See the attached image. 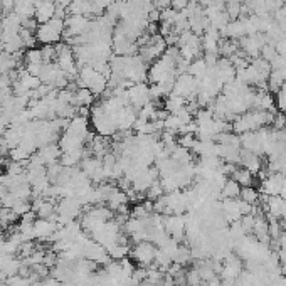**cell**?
Here are the masks:
<instances>
[{
    "label": "cell",
    "instance_id": "6da1fadb",
    "mask_svg": "<svg viewBox=\"0 0 286 286\" xmlns=\"http://www.w3.org/2000/svg\"><path fill=\"white\" fill-rule=\"evenodd\" d=\"M273 111H263V109L252 108L233 120V131L236 135H243L247 133V131H258L265 128V126L273 125Z\"/></svg>",
    "mask_w": 286,
    "mask_h": 286
},
{
    "label": "cell",
    "instance_id": "7a4b0ae2",
    "mask_svg": "<svg viewBox=\"0 0 286 286\" xmlns=\"http://www.w3.org/2000/svg\"><path fill=\"white\" fill-rule=\"evenodd\" d=\"M76 84H78V88H88L95 96H100L108 90V78H104L103 74L95 71L93 66H84L79 69Z\"/></svg>",
    "mask_w": 286,
    "mask_h": 286
},
{
    "label": "cell",
    "instance_id": "3957f363",
    "mask_svg": "<svg viewBox=\"0 0 286 286\" xmlns=\"http://www.w3.org/2000/svg\"><path fill=\"white\" fill-rule=\"evenodd\" d=\"M64 29H66V20L56 17L46 22V24H39L36 31L37 42L44 44V46H47V44H52L54 46V44L61 42Z\"/></svg>",
    "mask_w": 286,
    "mask_h": 286
},
{
    "label": "cell",
    "instance_id": "277c9868",
    "mask_svg": "<svg viewBox=\"0 0 286 286\" xmlns=\"http://www.w3.org/2000/svg\"><path fill=\"white\" fill-rule=\"evenodd\" d=\"M157 249L158 247L150 241H140V243H135L133 247H130V254L133 263H136L141 268H148L155 261Z\"/></svg>",
    "mask_w": 286,
    "mask_h": 286
},
{
    "label": "cell",
    "instance_id": "5b68a950",
    "mask_svg": "<svg viewBox=\"0 0 286 286\" xmlns=\"http://www.w3.org/2000/svg\"><path fill=\"white\" fill-rule=\"evenodd\" d=\"M197 91H199V81H197L194 76H190L189 73L177 76L174 90H172L174 95L184 98L185 101H192V100H195Z\"/></svg>",
    "mask_w": 286,
    "mask_h": 286
},
{
    "label": "cell",
    "instance_id": "8992f818",
    "mask_svg": "<svg viewBox=\"0 0 286 286\" xmlns=\"http://www.w3.org/2000/svg\"><path fill=\"white\" fill-rule=\"evenodd\" d=\"M126 91H128L130 104L136 109V111H140V109L145 106V104L152 103L150 86L145 84V82H136V84H131Z\"/></svg>",
    "mask_w": 286,
    "mask_h": 286
},
{
    "label": "cell",
    "instance_id": "52a82bcc",
    "mask_svg": "<svg viewBox=\"0 0 286 286\" xmlns=\"http://www.w3.org/2000/svg\"><path fill=\"white\" fill-rule=\"evenodd\" d=\"M165 231L172 239L182 244L185 239V216L184 214H168L165 216Z\"/></svg>",
    "mask_w": 286,
    "mask_h": 286
},
{
    "label": "cell",
    "instance_id": "ba28073f",
    "mask_svg": "<svg viewBox=\"0 0 286 286\" xmlns=\"http://www.w3.org/2000/svg\"><path fill=\"white\" fill-rule=\"evenodd\" d=\"M284 184H286V175H283L281 172L268 174L261 182V192L265 195H279Z\"/></svg>",
    "mask_w": 286,
    "mask_h": 286
},
{
    "label": "cell",
    "instance_id": "9c48e42d",
    "mask_svg": "<svg viewBox=\"0 0 286 286\" xmlns=\"http://www.w3.org/2000/svg\"><path fill=\"white\" fill-rule=\"evenodd\" d=\"M58 229H59V224L56 221H51V219H36V222H34L36 239H41V241H51V238Z\"/></svg>",
    "mask_w": 286,
    "mask_h": 286
},
{
    "label": "cell",
    "instance_id": "30bf717a",
    "mask_svg": "<svg viewBox=\"0 0 286 286\" xmlns=\"http://www.w3.org/2000/svg\"><path fill=\"white\" fill-rule=\"evenodd\" d=\"M221 32L214 27H209L204 32V36L201 37L202 41V51L206 54H219V44H221Z\"/></svg>",
    "mask_w": 286,
    "mask_h": 286
},
{
    "label": "cell",
    "instance_id": "8fae6325",
    "mask_svg": "<svg viewBox=\"0 0 286 286\" xmlns=\"http://www.w3.org/2000/svg\"><path fill=\"white\" fill-rule=\"evenodd\" d=\"M239 165L241 167L247 168L252 175L260 174L263 170V162H261V155H258L254 152L244 150L241 148V155H239Z\"/></svg>",
    "mask_w": 286,
    "mask_h": 286
},
{
    "label": "cell",
    "instance_id": "7c38bea8",
    "mask_svg": "<svg viewBox=\"0 0 286 286\" xmlns=\"http://www.w3.org/2000/svg\"><path fill=\"white\" fill-rule=\"evenodd\" d=\"M61 147H59V143H49L46 147H41L39 150H37V157L41 158V162L46 165L49 163H54V162H59L61 160Z\"/></svg>",
    "mask_w": 286,
    "mask_h": 286
},
{
    "label": "cell",
    "instance_id": "4fadbf2b",
    "mask_svg": "<svg viewBox=\"0 0 286 286\" xmlns=\"http://www.w3.org/2000/svg\"><path fill=\"white\" fill-rule=\"evenodd\" d=\"M54 14H56V4H54V0H46V2H39L36 5L34 19L37 20V24H46V22L54 19Z\"/></svg>",
    "mask_w": 286,
    "mask_h": 286
},
{
    "label": "cell",
    "instance_id": "5bb4252c",
    "mask_svg": "<svg viewBox=\"0 0 286 286\" xmlns=\"http://www.w3.org/2000/svg\"><path fill=\"white\" fill-rule=\"evenodd\" d=\"M59 74H61V68L58 66V63H49V64L42 66L39 79H41L42 84H47V86L54 88V82H56Z\"/></svg>",
    "mask_w": 286,
    "mask_h": 286
},
{
    "label": "cell",
    "instance_id": "9a60e30c",
    "mask_svg": "<svg viewBox=\"0 0 286 286\" xmlns=\"http://www.w3.org/2000/svg\"><path fill=\"white\" fill-rule=\"evenodd\" d=\"M95 95L88 90V88H78V90L74 91V98H73V104L76 108L79 106H88L91 108L93 104H95Z\"/></svg>",
    "mask_w": 286,
    "mask_h": 286
},
{
    "label": "cell",
    "instance_id": "2e32d148",
    "mask_svg": "<svg viewBox=\"0 0 286 286\" xmlns=\"http://www.w3.org/2000/svg\"><path fill=\"white\" fill-rule=\"evenodd\" d=\"M241 189H243V187L236 182L234 179L227 177L224 187L221 189V199H238L241 195Z\"/></svg>",
    "mask_w": 286,
    "mask_h": 286
},
{
    "label": "cell",
    "instance_id": "e0dca14e",
    "mask_svg": "<svg viewBox=\"0 0 286 286\" xmlns=\"http://www.w3.org/2000/svg\"><path fill=\"white\" fill-rule=\"evenodd\" d=\"M231 179H234L241 187H249L252 185V180H254V175H252L249 170L244 167H236V170L231 175Z\"/></svg>",
    "mask_w": 286,
    "mask_h": 286
},
{
    "label": "cell",
    "instance_id": "ac0fdd59",
    "mask_svg": "<svg viewBox=\"0 0 286 286\" xmlns=\"http://www.w3.org/2000/svg\"><path fill=\"white\" fill-rule=\"evenodd\" d=\"M106 252H108V256L111 258V261H122L125 258H128V254H130V244L117 243V244L109 246Z\"/></svg>",
    "mask_w": 286,
    "mask_h": 286
},
{
    "label": "cell",
    "instance_id": "d6986e66",
    "mask_svg": "<svg viewBox=\"0 0 286 286\" xmlns=\"http://www.w3.org/2000/svg\"><path fill=\"white\" fill-rule=\"evenodd\" d=\"M207 69H209V66L206 64V61L199 58V59H194V61L189 64V69H187V73H189L190 76H194L197 81H201L206 76Z\"/></svg>",
    "mask_w": 286,
    "mask_h": 286
},
{
    "label": "cell",
    "instance_id": "ffe728a7",
    "mask_svg": "<svg viewBox=\"0 0 286 286\" xmlns=\"http://www.w3.org/2000/svg\"><path fill=\"white\" fill-rule=\"evenodd\" d=\"M239 51V42L234 39H221V44H219V56L231 59L236 52Z\"/></svg>",
    "mask_w": 286,
    "mask_h": 286
},
{
    "label": "cell",
    "instance_id": "44dd1931",
    "mask_svg": "<svg viewBox=\"0 0 286 286\" xmlns=\"http://www.w3.org/2000/svg\"><path fill=\"white\" fill-rule=\"evenodd\" d=\"M174 263H177V265L180 266H185V265H189L190 261H194L192 260V249L189 246H182L180 244L179 246V249L175 251V254H174Z\"/></svg>",
    "mask_w": 286,
    "mask_h": 286
},
{
    "label": "cell",
    "instance_id": "7402d4cb",
    "mask_svg": "<svg viewBox=\"0 0 286 286\" xmlns=\"http://www.w3.org/2000/svg\"><path fill=\"white\" fill-rule=\"evenodd\" d=\"M239 199L247 202V204H251V206H258V204H260V192H258L252 185L243 187V189H241Z\"/></svg>",
    "mask_w": 286,
    "mask_h": 286
},
{
    "label": "cell",
    "instance_id": "603a6c76",
    "mask_svg": "<svg viewBox=\"0 0 286 286\" xmlns=\"http://www.w3.org/2000/svg\"><path fill=\"white\" fill-rule=\"evenodd\" d=\"M41 54H42L44 64H49V63L56 61V46H52V44L42 46V47H41Z\"/></svg>",
    "mask_w": 286,
    "mask_h": 286
},
{
    "label": "cell",
    "instance_id": "cb8c5ba5",
    "mask_svg": "<svg viewBox=\"0 0 286 286\" xmlns=\"http://www.w3.org/2000/svg\"><path fill=\"white\" fill-rule=\"evenodd\" d=\"M224 10H225V14L229 15L231 20H238L241 17V4L238 2H227Z\"/></svg>",
    "mask_w": 286,
    "mask_h": 286
},
{
    "label": "cell",
    "instance_id": "d4e9b609",
    "mask_svg": "<svg viewBox=\"0 0 286 286\" xmlns=\"http://www.w3.org/2000/svg\"><path fill=\"white\" fill-rule=\"evenodd\" d=\"M276 56H278L276 47H274L273 44H269V42H268L266 46L261 49V56H260V58H263V59H265V61H268V63H271Z\"/></svg>",
    "mask_w": 286,
    "mask_h": 286
},
{
    "label": "cell",
    "instance_id": "484cf974",
    "mask_svg": "<svg viewBox=\"0 0 286 286\" xmlns=\"http://www.w3.org/2000/svg\"><path fill=\"white\" fill-rule=\"evenodd\" d=\"M274 104H276V108L279 109V113L286 115V93H283L281 90H279L276 93V98H274Z\"/></svg>",
    "mask_w": 286,
    "mask_h": 286
},
{
    "label": "cell",
    "instance_id": "4316f807",
    "mask_svg": "<svg viewBox=\"0 0 286 286\" xmlns=\"http://www.w3.org/2000/svg\"><path fill=\"white\" fill-rule=\"evenodd\" d=\"M189 4H190V0H172V9L180 12V10H184Z\"/></svg>",
    "mask_w": 286,
    "mask_h": 286
},
{
    "label": "cell",
    "instance_id": "83f0119b",
    "mask_svg": "<svg viewBox=\"0 0 286 286\" xmlns=\"http://www.w3.org/2000/svg\"><path fill=\"white\" fill-rule=\"evenodd\" d=\"M274 47H276V52L279 54V56L286 58V37H283L281 41H278L276 44H274Z\"/></svg>",
    "mask_w": 286,
    "mask_h": 286
},
{
    "label": "cell",
    "instance_id": "f1b7e54d",
    "mask_svg": "<svg viewBox=\"0 0 286 286\" xmlns=\"http://www.w3.org/2000/svg\"><path fill=\"white\" fill-rule=\"evenodd\" d=\"M71 2H73V0H54V4L61 5V7H64V9H68L69 5H71Z\"/></svg>",
    "mask_w": 286,
    "mask_h": 286
},
{
    "label": "cell",
    "instance_id": "f546056e",
    "mask_svg": "<svg viewBox=\"0 0 286 286\" xmlns=\"http://www.w3.org/2000/svg\"><path fill=\"white\" fill-rule=\"evenodd\" d=\"M279 197H283V199L286 201V184L283 185V189H281V194H279Z\"/></svg>",
    "mask_w": 286,
    "mask_h": 286
},
{
    "label": "cell",
    "instance_id": "4dcf8cb0",
    "mask_svg": "<svg viewBox=\"0 0 286 286\" xmlns=\"http://www.w3.org/2000/svg\"><path fill=\"white\" fill-rule=\"evenodd\" d=\"M2 52H5V46H4L2 39H0V54H2Z\"/></svg>",
    "mask_w": 286,
    "mask_h": 286
},
{
    "label": "cell",
    "instance_id": "1f68e13d",
    "mask_svg": "<svg viewBox=\"0 0 286 286\" xmlns=\"http://www.w3.org/2000/svg\"><path fill=\"white\" fill-rule=\"evenodd\" d=\"M2 32H4V24H2V20H0V37H2Z\"/></svg>",
    "mask_w": 286,
    "mask_h": 286
}]
</instances>
